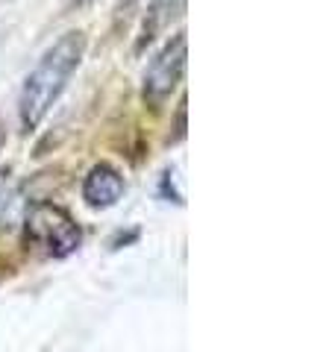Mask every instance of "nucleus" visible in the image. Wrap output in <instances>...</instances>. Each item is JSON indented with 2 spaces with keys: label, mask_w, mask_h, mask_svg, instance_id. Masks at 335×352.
<instances>
[{
  "label": "nucleus",
  "mask_w": 335,
  "mask_h": 352,
  "mask_svg": "<svg viewBox=\"0 0 335 352\" xmlns=\"http://www.w3.org/2000/svg\"><path fill=\"white\" fill-rule=\"evenodd\" d=\"M165 9H171V0H153L150 9H148V18H156L159 12H165ZM165 21H168V18H162V21H150V24H148V21H144V30H141V44H144V41H153V38H156V32H159V27L165 24Z\"/></svg>",
  "instance_id": "obj_5"
},
{
  "label": "nucleus",
  "mask_w": 335,
  "mask_h": 352,
  "mask_svg": "<svg viewBox=\"0 0 335 352\" xmlns=\"http://www.w3.org/2000/svg\"><path fill=\"white\" fill-rule=\"evenodd\" d=\"M185 32H176L171 41H165V47L156 53V56L148 62L141 76V100L144 106H150L153 112L171 100V94L176 91L183 74H185Z\"/></svg>",
  "instance_id": "obj_3"
},
{
  "label": "nucleus",
  "mask_w": 335,
  "mask_h": 352,
  "mask_svg": "<svg viewBox=\"0 0 335 352\" xmlns=\"http://www.w3.org/2000/svg\"><path fill=\"white\" fill-rule=\"evenodd\" d=\"M6 144V124H3V118H0V150H3Z\"/></svg>",
  "instance_id": "obj_6"
},
{
  "label": "nucleus",
  "mask_w": 335,
  "mask_h": 352,
  "mask_svg": "<svg viewBox=\"0 0 335 352\" xmlns=\"http://www.w3.org/2000/svg\"><path fill=\"white\" fill-rule=\"evenodd\" d=\"M24 241L44 258H68L83 244V229L62 206L36 203L24 217Z\"/></svg>",
  "instance_id": "obj_2"
},
{
  "label": "nucleus",
  "mask_w": 335,
  "mask_h": 352,
  "mask_svg": "<svg viewBox=\"0 0 335 352\" xmlns=\"http://www.w3.org/2000/svg\"><path fill=\"white\" fill-rule=\"evenodd\" d=\"M0 185H3V173H0Z\"/></svg>",
  "instance_id": "obj_8"
},
{
  "label": "nucleus",
  "mask_w": 335,
  "mask_h": 352,
  "mask_svg": "<svg viewBox=\"0 0 335 352\" xmlns=\"http://www.w3.org/2000/svg\"><path fill=\"white\" fill-rule=\"evenodd\" d=\"M127 191V179L115 164L97 162L83 179V200L88 208H112Z\"/></svg>",
  "instance_id": "obj_4"
},
{
  "label": "nucleus",
  "mask_w": 335,
  "mask_h": 352,
  "mask_svg": "<svg viewBox=\"0 0 335 352\" xmlns=\"http://www.w3.org/2000/svg\"><path fill=\"white\" fill-rule=\"evenodd\" d=\"M85 50H88L85 30H68L36 59L18 94L21 132H36L41 126V120L50 115V109L68 88L71 76L83 65Z\"/></svg>",
  "instance_id": "obj_1"
},
{
  "label": "nucleus",
  "mask_w": 335,
  "mask_h": 352,
  "mask_svg": "<svg viewBox=\"0 0 335 352\" xmlns=\"http://www.w3.org/2000/svg\"><path fill=\"white\" fill-rule=\"evenodd\" d=\"M74 6H92V3H97V0H71Z\"/></svg>",
  "instance_id": "obj_7"
}]
</instances>
